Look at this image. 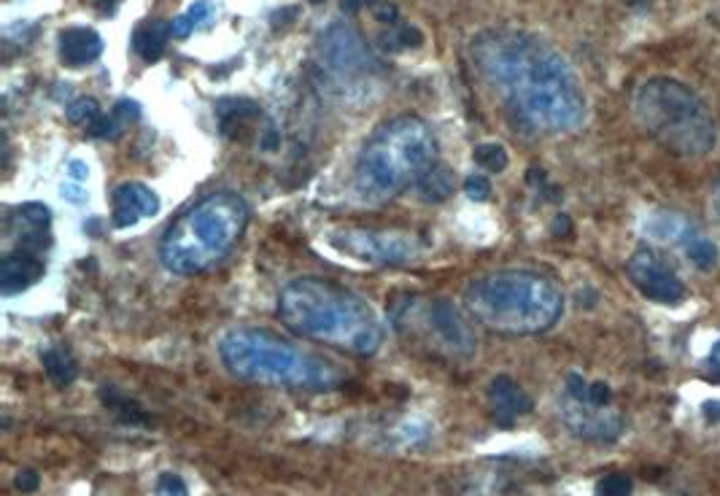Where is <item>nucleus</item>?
<instances>
[{
	"label": "nucleus",
	"instance_id": "nucleus-30",
	"mask_svg": "<svg viewBox=\"0 0 720 496\" xmlns=\"http://www.w3.org/2000/svg\"><path fill=\"white\" fill-rule=\"evenodd\" d=\"M154 494L157 496H189V488L184 483L181 475L176 472H162L157 478V486H154Z\"/></svg>",
	"mask_w": 720,
	"mask_h": 496
},
{
	"label": "nucleus",
	"instance_id": "nucleus-27",
	"mask_svg": "<svg viewBox=\"0 0 720 496\" xmlns=\"http://www.w3.org/2000/svg\"><path fill=\"white\" fill-rule=\"evenodd\" d=\"M634 483L629 475L623 472H610L605 478L596 483V496H632Z\"/></svg>",
	"mask_w": 720,
	"mask_h": 496
},
{
	"label": "nucleus",
	"instance_id": "nucleus-21",
	"mask_svg": "<svg viewBox=\"0 0 720 496\" xmlns=\"http://www.w3.org/2000/svg\"><path fill=\"white\" fill-rule=\"evenodd\" d=\"M454 184H456L454 173L448 168H443V165H435L427 176L418 181L416 192L418 197L427 200V203H443V200H448V197L454 195Z\"/></svg>",
	"mask_w": 720,
	"mask_h": 496
},
{
	"label": "nucleus",
	"instance_id": "nucleus-19",
	"mask_svg": "<svg viewBox=\"0 0 720 496\" xmlns=\"http://www.w3.org/2000/svg\"><path fill=\"white\" fill-rule=\"evenodd\" d=\"M170 36H173L170 22H165V19H143L141 25L133 30L135 54L146 62L160 60V54L165 52Z\"/></svg>",
	"mask_w": 720,
	"mask_h": 496
},
{
	"label": "nucleus",
	"instance_id": "nucleus-41",
	"mask_svg": "<svg viewBox=\"0 0 720 496\" xmlns=\"http://www.w3.org/2000/svg\"><path fill=\"white\" fill-rule=\"evenodd\" d=\"M95 3L103 14H114V9L119 6V0H95Z\"/></svg>",
	"mask_w": 720,
	"mask_h": 496
},
{
	"label": "nucleus",
	"instance_id": "nucleus-38",
	"mask_svg": "<svg viewBox=\"0 0 720 496\" xmlns=\"http://www.w3.org/2000/svg\"><path fill=\"white\" fill-rule=\"evenodd\" d=\"M68 173H71L73 181H87V176H89L87 162H81V160H71V165H68Z\"/></svg>",
	"mask_w": 720,
	"mask_h": 496
},
{
	"label": "nucleus",
	"instance_id": "nucleus-5",
	"mask_svg": "<svg viewBox=\"0 0 720 496\" xmlns=\"http://www.w3.org/2000/svg\"><path fill=\"white\" fill-rule=\"evenodd\" d=\"M219 356L230 375L259 386L329 391L346 381V370L332 359L294 346L270 329H230L219 340Z\"/></svg>",
	"mask_w": 720,
	"mask_h": 496
},
{
	"label": "nucleus",
	"instance_id": "nucleus-40",
	"mask_svg": "<svg viewBox=\"0 0 720 496\" xmlns=\"http://www.w3.org/2000/svg\"><path fill=\"white\" fill-rule=\"evenodd\" d=\"M340 3H343V9L346 11H362L370 0H340Z\"/></svg>",
	"mask_w": 720,
	"mask_h": 496
},
{
	"label": "nucleus",
	"instance_id": "nucleus-4",
	"mask_svg": "<svg viewBox=\"0 0 720 496\" xmlns=\"http://www.w3.org/2000/svg\"><path fill=\"white\" fill-rule=\"evenodd\" d=\"M435 165V133L424 119L402 114L375 127L356 157L351 184L362 203L383 205L416 186Z\"/></svg>",
	"mask_w": 720,
	"mask_h": 496
},
{
	"label": "nucleus",
	"instance_id": "nucleus-8",
	"mask_svg": "<svg viewBox=\"0 0 720 496\" xmlns=\"http://www.w3.org/2000/svg\"><path fill=\"white\" fill-rule=\"evenodd\" d=\"M392 321L402 335H416L445 356L470 359L478 351V335L470 313L445 297H402L392 305Z\"/></svg>",
	"mask_w": 720,
	"mask_h": 496
},
{
	"label": "nucleus",
	"instance_id": "nucleus-20",
	"mask_svg": "<svg viewBox=\"0 0 720 496\" xmlns=\"http://www.w3.org/2000/svg\"><path fill=\"white\" fill-rule=\"evenodd\" d=\"M41 364H44L46 378L57 386V389H68L76 378H79V362L76 356L63 346H54L41 354Z\"/></svg>",
	"mask_w": 720,
	"mask_h": 496
},
{
	"label": "nucleus",
	"instance_id": "nucleus-13",
	"mask_svg": "<svg viewBox=\"0 0 720 496\" xmlns=\"http://www.w3.org/2000/svg\"><path fill=\"white\" fill-rule=\"evenodd\" d=\"M114 211H111V222L116 230H127L135 227L141 219L157 216L160 213V197L154 189L138 181H127V184L116 186L114 195H111Z\"/></svg>",
	"mask_w": 720,
	"mask_h": 496
},
{
	"label": "nucleus",
	"instance_id": "nucleus-31",
	"mask_svg": "<svg viewBox=\"0 0 720 496\" xmlns=\"http://www.w3.org/2000/svg\"><path fill=\"white\" fill-rule=\"evenodd\" d=\"M464 192H467V197H470V200H475V203H483V200H489V197H491L489 178H486V176H470L467 181H464Z\"/></svg>",
	"mask_w": 720,
	"mask_h": 496
},
{
	"label": "nucleus",
	"instance_id": "nucleus-34",
	"mask_svg": "<svg viewBox=\"0 0 720 496\" xmlns=\"http://www.w3.org/2000/svg\"><path fill=\"white\" fill-rule=\"evenodd\" d=\"M14 486L22 491V494H33L38 486H41V478H38L36 470H22L17 472V478H14Z\"/></svg>",
	"mask_w": 720,
	"mask_h": 496
},
{
	"label": "nucleus",
	"instance_id": "nucleus-37",
	"mask_svg": "<svg viewBox=\"0 0 720 496\" xmlns=\"http://www.w3.org/2000/svg\"><path fill=\"white\" fill-rule=\"evenodd\" d=\"M707 370H710L712 378L720 383V340L712 346L710 356H707Z\"/></svg>",
	"mask_w": 720,
	"mask_h": 496
},
{
	"label": "nucleus",
	"instance_id": "nucleus-1",
	"mask_svg": "<svg viewBox=\"0 0 720 496\" xmlns=\"http://www.w3.org/2000/svg\"><path fill=\"white\" fill-rule=\"evenodd\" d=\"M472 65L510 114L537 133H572L586 122V95L569 62L526 30H486Z\"/></svg>",
	"mask_w": 720,
	"mask_h": 496
},
{
	"label": "nucleus",
	"instance_id": "nucleus-26",
	"mask_svg": "<svg viewBox=\"0 0 720 496\" xmlns=\"http://www.w3.org/2000/svg\"><path fill=\"white\" fill-rule=\"evenodd\" d=\"M685 251H688V259H691V262H694L699 270H712V267L720 262L718 243H712V240H707V238L691 240Z\"/></svg>",
	"mask_w": 720,
	"mask_h": 496
},
{
	"label": "nucleus",
	"instance_id": "nucleus-24",
	"mask_svg": "<svg viewBox=\"0 0 720 496\" xmlns=\"http://www.w3.org/2000/svg\"><path fill=\"white\" fill-rule=\"evenodd\" d=\"M103 402H106V408L114 410L122 424H149L146 413L135 405L133 399L116 397L114 391H106V394H103Z\"/></svg>",
	"mask_w": 720,
	"mask_h": 496
},
{
	"label": "nucleus",
	"instance_id": "nucleus-12",
	"mask_svg": "<svg viewBox=\"0 0 720 496\" xmlns=\"http://www.w3.org/2000/svg\"><path fill=\"white\" fill-rule=\"evenodd\" d=\"M321 57L332 71L348 73V76H356L370 65V52H367L365 41L356 36L354 27L343 25V22L329 25L327 33L321 36Z\"/></svg>",
	"mask_w": 720,
	"mask_h": 496
},
{
	"label": "nucleus",
	"instance_id": "nucleus-22",
	"mask_svg": "<svg viewBox=\"0 0 720 496\" xmlns=\"http://www.w3.org/2000/svg\"><path fill=\"white\" fill-rule=\"evenodd\" d=\"M211 17H214V6H211L208 0H197V3L189 6L187 14H181V17H176L173 22H170V27H173V36L187 38L189 33H195V27L205 25V22H208Z\"/></svg>",
	"mask_w": 720,
	"mask_h": 496
},
{
	"label": "nucleus",
	"instance_id": "nucleus-36",
	"mask_svg": "<svg viewBox=\"0 0 720 496\" xmlns=\"http://www.w3.org/2000/svg\"><path fill=\"white\" fill-rule=\"evenodd\" d=\"M63 197L65 200H71V203H84L87 200V189H84V184H79V181H68V184H63Z\"/></svg>",
	"mask_w": 720,
	"mask_h": 496
},
{
	"label": "nucleus",
	"instance_id": "nucleus-42",
	"mask_svg": "<svg viewBox=\"0 0 720 496\" xmlns=\"http://www.w3.org/2000/svg\"><path fill=\"white\" fill-rule=\"evenodd\" d=\"M715 205H718V213H720V184H718V192H715Z\"/></svg>",
	"mask_w": 720,
	"mask_h": 496
},
{
	"label": "nucleus",
	"instance_id": "nucleus-6",
	"mask_svg": "<svg viewBox=\"0 0 720 496\" xmlns=\"http://www.w3.org/2000/svg\"><path fill=\"white\" fill-rule=\"evenodd\" d=\"M249 227V205L235 192H214L178 216L160 240L165 270L200 275L222 265Z\"/></svg>",
	"mask_w": 720,
	"mask_h": 496
},
{
	"label": "nucleus",
	"instance_id": "nucleus-32",
	"mask_svg": "<svg viewBox=\"0 0 720 496\" xmlns=\"http://www.w3.org/2000/svg\"><path fill=\"white\" fill-rule=\"evenodd\" d=\"M114 116L122 122V127H127V124H133L138 122V116H141V106L135 103V100H119L114 106Z\"/></svg>",
	"mask_w": 720,
	"mask_h": 496
},
{
	"label": "nucleus",
	"instance_id": "nucleus-10",
	"mask_svg": "<svg viewBox=\"0 0 720 496\" xmlns=\"http://www.w3.org/2000/svg\"><path fill=\"white\" fill-rule=\"evenodd\" d=\"M626 275L648 300L664 302V305H677L688 294L683 278L675 273L669 259L664 254H658L656 248L634 251L626 262Z\"/></svg>",
	"mask_w": 720,
	"mask_h": 496
},
{
	"label": "nucleus",
	"instance_id": "nucleus-11",
	"mask_svg": "<svg viewBox=\"0 0 720 496\" xmlns=\"http://www.w3.org/2000/svg\"><path fill=\"white\" fill-rule=\"evenodd\" d=\"M561 418L569 432L586 443H615L623 434V416L615 408H594L583 399L564 394Z\"/></svg>",
	"mask_w": 720,
	"mask_h": 496
},
{
	"label": "nucleus",
	"instance_id": "nucleus-35",
	"mask_svg": "<svg viewBox=\"0 0 720 496\" xmlns=\"http://www.w3.org/2000/svg\"><path fill=\"white\" fill-rule=\"evenodd\" d=\"M373 17L383 25H394L400 14H397V6L394 3H373Z\"/></svg>",
	"mask_w": 720,
	"mask_h": 496
},
{
	"label": "nucleus",
	"instance_id": "nucleus-29",
	"mask_svg": "<svg viewBox=\"0 0 720 496\" xmlns=\"http://www.w3.org/2000/svg\"><path fill=\"white\" fill-rule=\"evenodd\" d=\"M122 130H125V127L116 119L114 111H111V114H100L98 119L87 127V133L92 135V138H103V141H111V138H116Z\"/></svg>",
	"mask_w": 720,
	"mask_h": 496
},
{
	"label": "nucleus",
	"instance_id": "nucleus-7",
	"mask_svg": "<svg viewBox=\"0 0 720 496\" xmlns=\"http://www.w3.org/2000/svg\"><path fill=\"white\" fill-rule=\"evenodd\" d=\"M634 114L645 133L677 157H704L718 143V124L710 106L683 81H645L634 100Z\"/></svg>",
	"mask_w": 720,
	"mask_h": 496
},
{
	"label": "nucleus",
	"instance_id": "nucleus-2",
	"mask_svg": "<svg viewBox=\"0 0 720 496\" xmlns=\"http://www.w3.org/2000/svg\"><path fill=\"white\" fill-rule=\"evenodd\" d=\"M278 319L294 335L343 354L373 356L383 343V324L373 305L327 278L308 275L286 284L278 294Z\"/></svg>",
	"mask_w": 720,
	"mask_h": 496
},
{
	"label": "nucleus",
	"instance_id": "nucleus-14",
	"mask_svg": "<svg viewBox=\"0 0 720 496\" xmlns=\"http://www.w3.org/2000/svg\"><path fill=\"white\" fill-rule=\"evenodd\" d=\"M486 402H489V413L494 418V424L516 426L521 416H529L534 408L532 397L526 394L524 386L516 383L510 375H497L486 389Z\"/></svg>",
	"mask_w": 720,
	"mask_h": 496
},
{
	"label": "nucleus",
	"instance_id": "nucleus-28",
	"mask_svg": "<svg viewBox=\"0 0 720 496\" xmlns=\"http://www.w3.org/2000/svg\"><path fill=\"white\" fill-rule=\"evenodd\" d=\"M100 114H103V111H100L95 98H79L68 106V119H71L73 124H79V127H89Z\"/></svg>",
	"mask_w": 720,
	"mask_h": 496
},
{
	"label": "nucleus",
	"instance_id": "nucleus-33",
	"mask_svg": "<svg viewBox=\"0 0 720 496\" xmlns=\"http://www.w3.org/2000/svg\"><path fill=\"white\" fill-rule=\"evenodd\" d=\"M421 44H424V36H421L418 27H402V30L392 33V49H397V46H421Z\"/></svg>",
	"mask_w": 720,
	"mask_h": 496
},
{
	"label": "nucleus",
	"instance_id": "nucleus-9",
	"mask_svg": "<svg viewBox=\"0 0 720 496\" xmlns=\"http://www.w3.org/2000/svg\"><path fill=\"white\" fill-rule=\"evenodd\" d=\"M332 243L346 251L351 257L370 262L378 267H402L410 265L421 254L418 240L408 232L397 230H365V227H351V230L332 232Z\"/></svg>",
	"mask_w": 720,
	"mask_h": 496
},
{
	"label": "nucleus",
	"instance_id": "nucleus-17",
	"mask_svg": "<svg viewBox=\"0 0 720 496\" xmlns=\"http://www.w3.org/2000/svg\"><path fill=\"white\" fill-rule=\"evenodd\" d=\"M57 52L68 68H84L103 54V38L92 27H65L57 38Z\"/></svg>",
	"mask_w": 720,
	"mask_h": 496
},
{
	"label": "nucleus",
	"instance_id": "nucleus-16",
	"mask_svg": "<svg viewBox=\"0 0 720 496\" xmlns=\"http://www.w3.org/2000/svg\"><path fill=\"white\" fill-rule=\"evenodd\" d=\"M46 273L44 259L27 251H11L0 262V292L6 297L22 294L30 286H36Z\"/></svg>",
	"mask_w": 720,
	"mask_h": 496
},
{
	"label": "nucleus",
	"instance_id": "nucleus-43",
	"mask_svg": "<svg viewBox=\"0 0 720 496\" xmlns=\"http://www.w3.org/2000/svg\"><path fill=\"white\" fill-rule=\"evenodd\" d=\"M311 3H321V0H311Z\"/></svg>",
	"mask_w": 720,
	"mask_h": 496
},
{
	"label": "nucleus",
	"instance_id": "nucleus-25",
	"mask_svg": "<svg viewBox=\"0 0 720 496\" xmlns=\"http://www.w3.org/2000/svg\"><path fill=\"white\" fill-rule=\"evenodd\" d=\"M472 160L478 162L480 168L491 170V173H502L507 168V151L502 143H480L472 151Z\"/></svg>",
	"mask_w": 720,
	"mask_h": 496
},
{
	"label": "nucleus",
	"instance_id": "nucleus-23",
	"mask_svg": "<svg viewBox=\"0 0 720 496\" xmlns=\"http://www.w3.org/2000/svg\"><path fill=\"white\" fill-rule=\"evenodd\" d=\"M685 219H680V216H672V213H661V216H656L653 222H650L648 227V235H653L656 240H667V243H672V240H683L688 232H691V227L685 224V227H677V224H683Z\"/></svg>",
	"mask_w": 720,
	"mask_h": 496
},
{
	"label": "nucleus",
	"instance_id": "nucleus-15",
	"mask_svg": "<svg viewBox=\"0 0 720 496\" xmlns=\"http://www.w3.org/2000/svg\"><path fill=\"white\" fill-rule=\"evenodd\" d=\"M49 224H52V211L44 203L19 205L17 211L11 213L9 224L14 238H17V251L41 257V251H46V246L52 243Z\"/></svg>",
	"mask_w": 720,
	"mask_h": 496
},
{
	"label": "nucleus",
	"instance_id": "nucleus-3",
	"mask_svg": "<svg viewBox=\"0 0 720 496\" xmlns=\"http://www.w3.org/2000/svg\"><path fill=\"white\" fill-rule=\"evenodd\" d=\"M464 308L494 335H540L561 319L564 292L551 275L537 270H499L467 284Z\"/></svg>",
	"mask_w": 720,
	"mask_h": 496
},
{
	"label": "nucleus",
	"instance_id": "nucleus-18",
	"mask_svg": "<svg viewBox=\"0 0 720 496\" xmlns=\"http://www.w3.org/2000/svg\"><path fill=\"white\" fill-rule=\"evenodd\" d=\"M259 106L257 103H251L246 98H222L216 103V116H219V127H222V133L227 135L232 130L230 138H243L246 130H249L251 124L259 119Z\"/></svg>",
	"mask_w": 720,
	"mask_h": 496
},
{
	"label": "nucleus",
	"instance_id": "nucleus-39",
	"mask_svg": "<svg viewBox=\"0 0 720 496\" xmlns=\"http://www.w3.org/2000/svg\"><path fill=\"white\" fill-rule=\"evenodd\" d=\"M553 224H556V230H553V235H559V238H561V235H569V227H572V222H569L567 216H559V219H556V222H553Z\"/></svg>",
	"mask_w": 720,
	"mask_h": 496
}]
</instances>
